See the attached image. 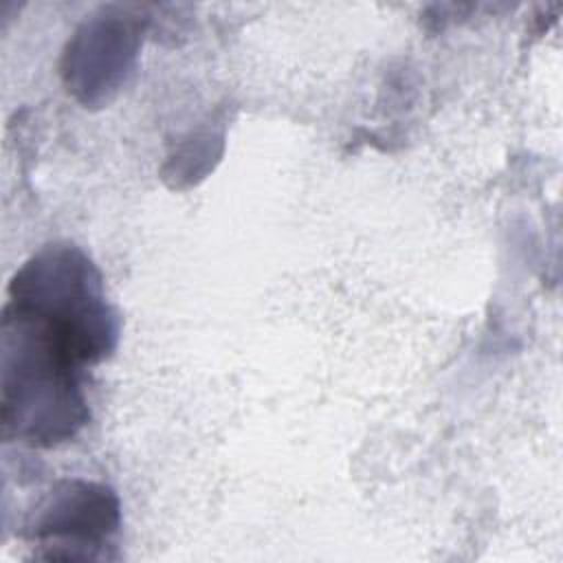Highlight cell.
<instances>
[{"label": "cell", "mask_w": 563, "mask_h": 563, "mask_svg": "<svg viewBox=\"0 0 563 563\" xmlns=\"http://www.w3.org/2000/svg\"><path fill=\"white\" fill-rule=\"evenodd\" d=\"M117 319L92 262L73 244H51L11 279L2 314V424L51 446L88 420L81 369L106 358Z\"/></svg>", "instance_id": "1"}, {"label": "cell", "mask_w": 563, "mask_h": 563, "mask_svg": "<svg viewBox=\"0 0 563 563\" xmlns=\"http://www.w3.org/2000/svg\"><path fill=\"white\" fill-rule=\"evenodd\" d=\"M119 523V506L112 490L86 482L62 484L33 523L37 539H66L73 548H97V543L114 532Z\"/></svg>", "instance_id": "2"}]
</instances>
